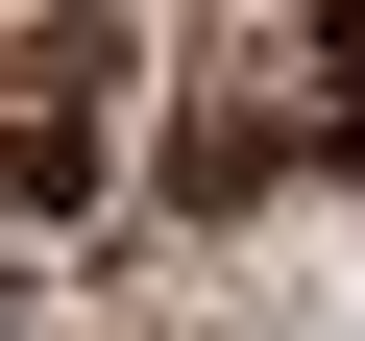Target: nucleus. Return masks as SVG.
Instances as JSON below:
<instances>
[{"label": "nucleus", "instance_id": "obj_2", "mask_svg": "<svg viewBox=\"0 0 365 341\" xmlns=\"http://www.w3.org/2000/svg\"><path fill=\"white\" fill-rule=\"evenodd\" d=\"M317 73H341V98H365V0H317Z\"/></svg>", "mask_w": 365, "mask_h": 341}, {"label": "nucleus", "instance_id": "obj_1", "mask_svg": "<svg viewBox=\"0 0 365 341\" xmlns=\"http://www.w3.org/2000/svg\"><path fill=\"white\" fill-rule=\"evenodd\" d=\"M0 195H25V220H73V195H98V122H73V98H25V122H0Z\"/></svg>", "mask_w": 365, "mask_h": 341}]
</instances>
